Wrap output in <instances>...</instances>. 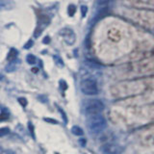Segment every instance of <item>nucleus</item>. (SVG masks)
<instances>
[{
  "mask_svg": "<svg viewBox=\"0 0 154 154\" xmlns=\"http://www.w3.org/2000/svg\"><path fill=\"white\" fill-rule=\"evenodd\" d=\"M87 127L91 134H100L107 127V122L101 114L91 115L87 117Z\"/></svg>",
  "mask_w": 154,
  "mask_h": 154,
  "instance_id": "obj_1",
  "label": "nucleus"
},
{
  "mask_svg": "<svg viewBox=\"0 0 154 154\" xmlns=\"http://www.w3.org/2000/svg\"><path fill=\"white\" fill-rule=\"evenodd\" d=\"M80 90L86 95H96L98 94L97 83L93 78H86L82 80L80 83Z\"/></svg>",
  "mask_w": 154,
  "mask_h": 154,
  "instance_id": "obj_2",
  "label": "nucleus"
},
{
  "mask_svg": "<svg viewBox=\"0 0 154 154\" xmlns=\"http://www.w3.org/2000/svg\"><path fill=\"white\" fill-rule=\"evenodd\" d=\"M104 110V103L100 99H89L85 104V114L88 116L101 114Z\"/></svg>",
  "mask_w": 154,
  "mask_h": 154,
  "instance_id": "obj_3",
  "label": "nucleus"
},
{
  "mask_svg": "<svg viewBox=\"0 0 154 154\" xmlns=\"http://www.w3.org/2000/svg\"><path fill=\"white\" fill-rule=\"evenodd\" d=\"M60 36L64 38V41L66 42V45H74V42L76 41V36L73 30H71L70 28H63L59 31Z\"/></svg>",
  "mask_w": 154,
  "mask_h": 154,
  "instance_id": "obj_4",
  "label": "nucleus"
},
{
  "mask_svg": "<svg viewBox=\"0 0 154 154\" xmlns=\"http://www.w3.org/2000/svg\"><path fill=\"white\" fill-rule=\"evenodd\" d=\"M101 154H120V149L118 144L114 143H107L100 147Z\"/></svg>",
  "mask_w": 154,
  "mask_h": 154,
  "instance_id": "obj_5",
  "label": "nucleus"
},
{
  "mask_svg": "<svg viewBox=\"0 0 154 154\" xmlns=\"http://www.w3.org/2000/svg\"><path fill=\"white\" fill-rule=\"evenodd\" d=\"M50 23V19L48 17L46 16H43L40 18V20H38V26L36 28L35 32H34V37L35 38H38V36L41 35V34L42 33V31L45 30V29L46 28V26L48 25V24Z\"/></svg>",
  "mask_w": 154,
  "mask_h": 154,
  "instance_id": "obj_6",
  "label": "nucleus"
},
{
  "mask_svg": "<svg viewBox=\"0 0 154 154\" xmlns=\"http://www.w3.org/2000/svg\"><path fill=\"white\" fill-rule=\"evenodd\" d=\"M14 2L12 0H1L0 2V7L1 10H11L14 7Z\"/></svg>",
  "mask_w": 154,
  "mask_h": 154,
  "instance_id": "obj_7",
  "label": "nucleus"
},
{
  "mask_svg": "<svg viewBox=\"0 0 154 154\" xmlns=\"http://www.w3.org/2000/svg\"><path fill=\"white\" fill-rule=\"evenodd\" d=\"M71 133L75 135V136L79 137V136H83L84 131L80 126H77V125H74V126L71 127Z\"/></svg>",
  "mask_w": 154,
  "mask_h": 154,
  "instance_id": "obj_8",
  "label": "nucleus"
},
{
  "mask_svg": "<svg viewBox=\"0 0 154 154\" xmlns=\"http://www.w3.org/2000/svg\"><path fill=\"white\" fill-rule=\"evenodd\" d=\"M17 50L14 49V48H12V49L10 50V52H9L7 59H8V61L10 63H12L13 61H14L17 59Z\"/></svg>",
  "mask_w": 154,
  "mask_h": 154,
  "instance_id": "obj_9",
  "label": "nucleus"
},
{
  "mask_svg": "<svg viewBox=\"0 0 154 154\" xmlns=\"http://www.w3.org/2000/svg\"><path fill=\"white\" fill-rule=\"evenodd\" d=\"M67 12H69V16L73 17L74 14L76 13V7H75V5L70 4L69 6V8H67Z\"/></svg>",
  "mask_w": 154,
  "mask_h": 154,
  "instance_id": "obj_10",
  "label": "nucleus"
},
{
  "mask_svg": "<svg viewBox=\"0 0 154 154\" xmlns=\"http://www.w3.org/2000/svg\"><path fill=\"white\" fill-rule=\"evenodd\" d=\"M26 59H27L28 64H30V65H34V64H36V62H37V60H36V57L34 56V55H32V54H29V55H27Z\"/></svg>",
  "mask_w": 154,
  "mask_h": 154,
  "instance_id": "obj_11",
  "label": "nucleus"
},
{
  "mask_svg": "<svg viewBox=\"0 0 154 154\" xmlns=\"http://www.w3.org/2000/svg\"><path fill=\"white\" fill-rule=\"evenodd\" d=\"M8 118H9V111H6V109L2 107L1 108V120L3 122V120H5Z\"/></svg>",
  "mask_w": 154,
  "mask_h": 154,
  "instance_id": "obj_12",
  "label": "nucleus"
},
{
  "mask_svg": "<svg viewBox=\"0 0 154 154\" xmlns=\"http://www.w3.org/2000/svg\"><path fill=\"white\" fill-rule=\"evenodd\" d=\"M28 127H29V130H30V134H31L32 138H33L34 140H36V139H35V138H36L35 133H34V126H33L32 122H28Z\"/></svg>",
  "mask_w": 154,
  "mask_h": 154,
  "instance_id": "obj_13",
  "label": "nucleus"
},
{
  "mask_svg": "<svg viewBox=\"0 0 154 154\" xmlns=\"http://www.w3.org/2000/svg\"><path fill=\"white\" fill-rule=\"evenodd\" d=\"M10 133V129L8 127H3L0 129V136L1 137H4L6 134H9Z\"/></svg>",
  "mask_w": 154,
  "mask_h": 154,
  "instance_id": "obj_14",
  "label": "nucleus"
},
{
  "mask_svg": "<svg viewBox=\"0 0 154 154\" xmlns=\"http://www.w3.org/2000/svg\"><path fill=\"white\" fill-rule=\"evenodd\" d=\"M59 112H60V113H61V115H62L63 119H64V122L66 124V123H67V118H66V113L64 112V110H62L61 108H59Z\"/></svg>",
  "mask_w": 154,
  "mask_h": 154,
  "instance_id": "obj_15",
  "label": "nucleus"
},
{
  "mask_svg": "<svg viewBox=\"0 0 154 154\" xmlns=\"http://www.w3.org/2000/svg\"><path fill=\"white\" fill-rule=\"evenodd\" d=\"M87 12H88V7H87V6H84V5H83V6H82L81 7V14H82V17H85L86 16V14H87Z\"/></svg>",
  "mask_w": 154,
  "mask_h": 154,
  "instance_id": "obj_16",
  "label": "nucleus"
},
{
  "mask_svg": "<svg viewBox=\"0 0 154 154\" xmlns=\"http://www.w3.org/2000/svg\"><path fill=\"white\" fill-rule=\"evenodd\" d=\"M18 102L20 103L23 107H25V106L27 105V100L25 98H23V97H19L18 98Z\"/></svg>",
  "mask_w": 154,
  "mask_h": 154,
  "instance_id": "obj_17",
  "label": "nucleus"
},
{
  "mask_svg": "<svg viewBox=\"0 0 154 154\" xmlns=\"http://www.w3.org/2000/svg\"><path fill=\"white\" fill-rule=\"evenodd\" d=\"M43 119H45V122H50V123H52V124H58V122H57L56 119H49V118H45Z\"/></svg>",
  "mask_w": 154,
  "mask_h": 154,
  "instance_id": "obj_18",
  "label": "nucleus"
},
{
  "mask_svg": "<svg viewBox=\"0 0 154 154\" xmlns=\"http://www.w3.org/2000/svg\"><path fill=\"white\" fill-rule=\"evenodd\" d=\"M1 154H14V153L11 150H8V149H1Z\"/></svg>",
  "mask_w": 154,
  "mask_h": 154,
  "instance_id": "obj_19",
  "label": "nucleus"
},
{
  "mask_svg": "<svg viewBox=\"0 0 154 154\" xmlns=\"http://www.w3.org/2000/svg\"><path fill=\"white\" fill-rule=\"evenodd\" d=\"M79 143H81V146H86V140L85 139H83V138H81V139H79Z\"/></svg>",
  "mask_w": 154,
  "mask_h": 154,
  "instance_id": "obj_20",
  "label": "nucleus"
},
{
  "mask_svg": "<svg viewBox=\"0 0 154 154\" xmlns=\"http://www.w3.org/2000/svg\"><path fill=\"white\" fill-rule=\"evenodd\" d=\"M27 43H28V45H24V47H25V48H29L30 46L33 45V42H32V41H29Z\"/></svg>",
  "mask_w": 154,
  "mask_h": 154,
  "instance_id": "obj_21",
  "label": "nucleus"
},
{
  "mask_svg": "<svg viewBox=\"0 0 154 154\" xmlns=\"http://www.w3.org/2000/svg\"><path fill=\"white\" fill-rule=\"evenodd\" d=\"M49 42H50V38L49 37H46V38H43V43H45V45Z\"/></svg>",
  "mask_w": 154,
  "mask_h": 154,
  "instance_id": "obj_22",
  "label": "nucleus"
}]
</instances>
